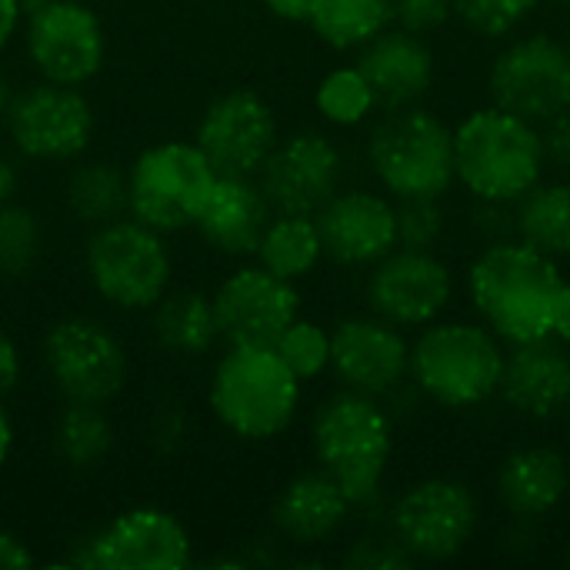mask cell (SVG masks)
<instances>
[{
	"label": "cell",
	"mask_w": 570,
	"mask_h": 570,
	"mask_svg": "<svg viewBox=\"0 0 570 570\" xmlns=\"http://www.w3.org/2000/svg\"><path fill=\"white\" fill-rule=\"evenodd\" d=\"M471 301L508 344L551 337V304L561 287L554 257L524 240H494L471 264Z\"/></svg>",
	"instance_id": "cell-1"
},
{
	"label": "cell",
	"mask_w": 570,
	"mask_h": 570,
	"mask_svg": "<svg viewBox=\"0 0 570 570\" xmlns=\"http://www.w3.org/2000/svg\"><path fill=\"white\" fill-rule=\"evenodd\" d=\"M207 407L240 441L281 438L301 407V381L274 347H227L207 384Z\"/></svg>",
	"instance_id": "cell-2"
},
{
	"label": "cell",
	"mask_w": 570,
	"mask_h": 570,
	"mask_svg": "<svg viewBox=\"0 0 570 570\" xmlns=\"http://www.w3.org/2000/svg\"><path fill=\"white\" fill-rule=\"evenodd\" d=\"M544 160L538 127L501 107L474 110L454 130V174L478 200L514 204L541 180Z\"/></svg>",
	"instance_id": "cell-3"
},
{
	"label": "cell",
	"mask_w": 570,
	"mask_h": 570,
	"mask_svg": "<svg viewBox=\"0 0 570 570\" xmlns=\"http://www.w3.org/2000/svg\"><path fill=\"white\" fill-rule=\"evenodd\" d=\"M311 444L321 471H327L351 504L377 498L391 458V417L377 397L341 391L327 397L311 424Z\"/></svg>",
	"instance_id": "cell-4"
},
{
	"label": "cell",
	"mask_w": 570,
	"mask_h": 570,
	"mask_svg": "<svg viewBox=\"0 0 570 570\" xmlns=\"http://www.w3.org/2000/svg\"><path fill=\"white\" fill-rule=\"evenodd\" d=\"M83 271L94 294L117 311H150L174 281V257L167 234L140 224L137 217H117L90 227L83 247Z\"/></svg>",
	"instance_id": "cell-5"
},
{
	"label": "cell",
	"mask_w": 570,
	"mask_h": 570,
	"mask_svg": "<svg viewBox=\"0 0 570 570\" xmlns=\"http://www.w3.org/2000/svg\"><path fill=\"white\" fill-rule=\"evenodd\" d=\"M217 170L194 140H160L127 164V214L160 234L194 227Z\"/></svg>",
	"instance_id": "cell-6"
},
{
	"label": "cell",
	"mask_w": 570,
	"mask_h": 570,
	"mask_svg": "<svg viewBox=\"0 0 570 570\" xmlns=\"http://www.w3.org/2000/svg\"><path fill=\"white\" fill-rule=\"evenodd\" d=\"M371 170L394 197H441L454 180V134L421 107H397L371 130Z\"/></svg>",
	"instance_id": "cell-7"
},
{
	"label": "cell",
	"mask_w": 570,
	"mask_h": 570,
	"mask_svg": "<svg viewBox=\"0 0 570 570\" xmlns=\"http://www.w3.org/2000/svg\"><path fill=\"white\" fill-rule=\"evenodd\" d=\"M504 354L478 324H431L411 347L407 374L441 407L484 404L501 387Z\"/></svg>",
	"instance_id": "cell-8"
},
{
	"label": "cell",
	"mask_w": 570,
	"mask_h": 570,
	"mask_svg": "<svg viewBox=\"0 0 570 570\" xmlns=\"http://www.w3.org/2000/svg\"><path fill=\"white\" fill-rule=\"evenodd\" d=\"M47 377L63 401L110 404L130 377L124 341L97 317H63L43 334Z\"/></svg>",
	"instance_id": "cell-9"
},
{
	"label": "cell",
	"mask_w": 570,
	"mask_h": 570,
	"mask_svg": "<svg viewBox=\"0 0 570 570\" xmlns=\"http://www.w3.org/2000/svg\"><path fill=\"white\" fill-rule=\"evenodd\" d=\"M3 130L27 160L70 164L87 154L97 130V114L80 87L37 80L13 90Z\"/></svg>",
	"instance_id": "cell-10"
},
{
	"label": "cell",
	"mask_w": 570,
	"mask_h": 570,
	"mask_svg": "<svg viewBox=\"0 0 570 570\" xmlns=\"http://www.w3.org/2000/svg\"><path fill=\"white\" fill-rule=\"evenodd\" d=\"M23 53L40 80L83 87L107 60V30L83 0H43L23 17Z\"/></svg>",
	"instance_id": "cell-11"
},
{
	"label": "cell",
	"mask_w": 570,
	"mask_h": 570,
	"mask_svg": "<svg viewBox=\"0 0 570 570\" xmlns=\"http://www.w3.org/2000/svg\"><path fill=\"white\" fill-rule=\"evenodd\" d=\"M190 531L164 508L144 504L73 541L67 564L90 570H180L190 564Z\"/></svg>",
	"instance_id": "cell-12"
},
{
	"label": "cell",
	"mask_w": 570,
	"mask_h": 570,
	"mask_svg": "<svg viewBox=\"0 0 570 570\" xmlns=\"http://www.w3.org/2000/svg\"><path fill=\"white\" fill-rule=\"evenodd\" d=\"M491 97L494 107L528 124H548L568 114L570 47L548 33L514 40L491 67Z\"/></svg>",
	"instance_id": "cell-13"
},
{
	"label": "cell",
	"mask_w": 570,
	"mask_h": 570,
	"mask_svg": "<svg viewBox=\"0 0 570 570\" xmlns=\"http://www.w3.org/2000/svg\"><path fill=\"white\" fill-rule=\"evenodd\" d=\"M277 140L274 107L250 87H234L214 97L194 134V144L224 177H257Z\"/></svg>",
	"instance_id": "cell-14"
},
{
	"label": "cell",
	"mask_w": 570,
	"mask_h": 570,
	"mask_svg": "<svg viewBox=\"0 0 570 570\" xmlns=\"http://www.w3.org/2000/svg\"><path fill=\"white\" fill-rule=\"evenodd\" d=\"M210 297L227 347H274V341L301 317L297 287L257 261L230 271Z\"/></svg>",
	"instance_id": "cell-15"
},
{
	"label": "cell",
	"mask_w": 570,
	"mask_h": 570,
	"mask_svg": "<svg viewBox=\"0 0 570 570\" xmlns=\"http://www.w3.org/2000/svg\"><path fill=\"white\" fill-rule=\"evenodd\" d=\"M391 528L411 558L448 561L461 554L474 538L478 501L461 481H421L397 498L391 511Z\"/></svg>",
	"instance_id": "cell-16"
},
{
	"label": "cell",
	"mask_w": 570,
	"mask_h": 570,
	"mask_svg": "<svg viewBox=\"0 0 570 570\" xmlns=\"http://www.w3.org/2000/svg\"><path fill=\"white\" fill-rule=\"evenodd\" d=\"M341 150L317 130H301L271 150L257 174L274 214H317L341 187Z\"/></svg>",
	"instance_id": "cell-17"
},
{
	"label": "cell",
	"mask_w": 570,
	"mask_h": 570,
	"mask_svg": "<svg viewBox=\"0 0 570 570\" xmlns=\"http://www.w3.org/2000/svg\"><path fill=\"white\" fill-rule=\"evenodd\" d=\"M451 271L431 254L414 247H394L377 261L367 281V304L394 327L431 324L451 301Z\"/></svg>",
	"instance_id": "cell-18"
},
{
	"label": "cell",
	"mask_w": 570,
	"mask_h": 570,
	"mask_svg": "<svg viewBox=\"0 0 570 570\" xmlns=\"http://www.w3.org/2000/svg\"><path fill=\"white\" fill-rule=\"evenodd\" d=\"M411 367V344L384 317H347L331 331V371L347 391L384 397Z\"/></svg>",
	"instance_id": "cell-19"
},
{
	"label": "cell",
	"mask_w": 570,
	"mask_h": 570,
	"mask_svg": "<svg viewBox=\"0 0 570 570\" xmlns=\"http://www.w3.org/2000/svg\"><path fill=\"white\" fill-rule=\"evenodd\" d=\"M324 257L364 267L397 247V207L371 190H337L317 214Z\"/></svg>",
	"instance_id": "cell-20"
},
{
	"label": "cell",
	"mask_w": 570,
	"mask_h": 570,
	"mask_svg": "<svg viewBox=\"0 0 570 570\" xmlns=\"http://www.w3.org/2000/svg\"><path fill=\"white\" fill-rule=\"evenodd\" d=\"M274 217L271 200L264 197L257 177H217L214 194L207 197L194 230L200 240L224 257H254L267 224Z\"/></svg>",
	"instance_id": "cell-21"
},
{
	"label": "cell",
	"mask_w": 570,
	"mask_h": 570,
	"mask_svg": "<svg viewBox=\"0 0 570 570\" xmlns=\"http://www.w3.org/2000/svg\"><path fill=\"white\" fill-rule=\"evenodd\" d=\"M357 67L367 77L377 107L384 110L417 104L434 83V53L428 50L421 33H411L404 27H387L374 40H367L361 47Z\"/></svg>",
	"instance_id": "cell-22"
},
{
	"label": "cell",
	"mask_w": 570,
	"mask_h": 570,
	"mask_svg": "<svg viewBox=\"0 0 570 570\" xmlns=\"http://www.w3.org/2000/svg\"><path fill=\"white\" fill-rule=\"evenodd\" d=\"M504 401L524 417H558L570 404V354L551 337L514 344L504 357L501 387Z\"/></svg>",
	"instance_id": "cell-23"
},
{
	"label": "cell",
	"mask_w": 570,
	"mask_h": 570,
	"mask_svg": "<svg viewBox=\"0 0 570 570\" xmlns=\"http://www.w3.org/2000/svg\"><path fill=\"white\" fill-rule=\"evenodd\" d=\"M354 504L327 471H307L287 481L274 504V528L294 544H324L331 541Z\"/></svg>",
	"instance_id": "cell-24"
},
{
	"label": "cell",
	"mask_w": 570,
	"mask_h": 570,
	"mask_svg": "<svg viewBox=\"0 0 570 570\" xmlns=\"http://www.w3.org/2000/svg\"><path fill=\"white\" fill-rule=\"evenodd\" d=\"M568 461L554 448L514 451L498 474L501 504L514 518H541V514L554 511L561 504V498L568 494Z\"/></svg>",
	"instance_id": "cell-25"
},
{
	"label": "cell",
	"mask_w": 570,
	"mask_h": 570,
	"mask_svg": "<svg viewBox=\"0 0 570 570\" xmlns=\"http://www.w3.org/2000/svg\"><path fill=\"white\" fill-rule=\"evenodd\" d=\"M154 341L174 357H204L220 344L214 297L200 291H167L150 311Z\"/></svg>",
	"instance_id": "cell-26"
},
{
	"label": "cell",
	"mask_w": 570,
	"mask_h": 570,
	"mask_svg": "<svg viewBox=\"0 0 570 570\" xmlns=\"http://www.w3.org/2000/svg\"><path fill=\"white\" fill-rule=\"evenodd\" d=\"M63 204L87 227L127 217V167L114 160H80L67 174Z\"/></svg>",
	"instance_id": "cell-27"
},
{
	"label": "cell",
	"mask_w": 570,
	"mask_h": 570,
	"mask_svg": "<svg viewBox=\"0 0 570 570\" xmlns=\"http://www.w3.org/2000/svg\"><path fill=\"white\" fill-rule=\"evenodd\" d=\"M321 257H324V244H321L317 220L311 214H274L254 250V261L261 267H267L271 274L291 284L307 277L321 264Z\"/></svg>",
	"instance_id": "cell-28"
},
{
	"label": "cell",
	"mask_w": 570,
	"mask_h": 570,
	"mask_svg": "<svg viewBox=\"0 0 570 570\" xmlns=\"http://www.w3.org/2000/svg\"><path fill=\"white\" fill-rule=\"evenodd\" d=\"M514 234L548 257H568L570 184H534L524 197H518Z\"/></svg>",
	"instance_id": "cell-29"
},
{
	"label": "cell",
	"mask_w": 570,
	"mask_h": 570,
	"mask_svg": "<svg viewBox=\"0 0 570 570\" xmlns=\"http://www.w3.org/2000/svg\"><path fill=\"white\" fill-rule=\"evenodd\" d=\"M394 20L391 0H317L307 23L334 50H361Z\"/></svg>",
	"instance_id": "cell-30"
},
{
	"label": "cell",
	"mask_w": 570,
	"mask_h": 570,
	"mask_svg": "<svg viewBox=\"0 0 570 570\" xmlns=\"http://www.w3.org/2000/svg\"><path fill=\"white\" fill-rule=\"evenodd\" d=\"M53 444L63 464H70L73 471L97 468L114 451V421L107 414V404L67 401L53 424Z\"/></svg>",
	"instance_id": "cell-31"
},
{
	"label": "cell",
	"mask_w": 570,
	"mask_h": 570,
	"mask_svg": "<svg viewBox=\"0 0 570 570\" xmlns=\"http://www.w3.org/2000/svg\"><path fill=\"white\" fill-rule=\"evenodd\" d=\"M314 104H317V114L334 127H357L377 107L374 90H371V83L357 63L331 70L317 83Z\"/></svg>",
	"instance_id": "cell-32"
},
{
	"label": "cell",
	"mask_w": 570,
	"mask_h": 570,
	"mask_svg": "<svg viewBox=\"0 0 570 570\" xmlns=\"http://www.w3.org/2000/svg\"><path fill=\"white\" fill-rule=\"evenodd\" d=\"M43 250L40 217L23 204H0V274L20 277L27 274Z\"/></svg>",
	"instance_id": "cell-33"
},
{
	"label": "cell",
	"mask_w": 570,
	"mask_h": 570,
	"mask_svg": "<svg viewBox=\"0 0 570 570\" xmlns=\"http://www.w3.org/2000/svg\"><path fill=\"white\" fill-rule=\"evenodd\" d=\"M277 357L297 374V381H314L324 371H331V331L297 317L277 341H274Z\"/></svg>",
	"instance_id": "cell-34"
},
{
	"label": "cell",
	"mask_w": 570,
	"mask_h": 570,
	"mask_svg": "<svg viewBox=\"0 0 570 570\" xmlns=\"http://www.w3.org/2000/svg\"><path fill=\"white\" fill-rule=\"evenodd\" d=\"M538 0H454V13L478 37H508L528 20Z\"/></svg>",
	"instance_id": "cell-35"
},
{
	"label": "cell",
	"mask_w": 570,
	"mask_h": 570,
	"mask_svg": "<svg viewBox=\"0 0 570 570\" xmlns=\"http://www.w3.org/2000/svg\"><path fill=\"white\" fill-rule=\"evenodd\" d=\"M444 234V210L438 197H404L397 207V247L431 250Z\"/></svg>",
	"instance_id": "cell-36"
},
{
	"label": "cell",
	"mask_w": 570,
	"mask_h": 570,
	"mask_svg": "<svg viewBox=\"0 0 570 570\" xmlns=\"http://www.w3.org/2000/svg\"><path fill=\"white\" fill-rule=\"evenodd\" d=\"M397 27L411 33H431L454 17V0H391Z\"/></svg>",
	"instance_id": "cell-37"
},
{
	"label": "cell",
	"mask_w": 570,
	"mask_h": 570,
	"mask_svg": "<svg viewBox=\"0 0 570 570\" xmlns=\"http://www.w3.org/2000/svg\"><path fill=\"white\" fill-rule=\"evenodd\" d=\"M411 561V554L401 548V541L394 538V541H361L354 551H351V558H347V564L351 568H374V570H384V568H404Z\"/></svg>",
	"instance_id": "cell-38"
},
{
	"label": "cell",
	"mask_w": 570,
	"mask_h": 570,
	"mask_svg": "<svg viewBox=\"0 0 570 570\" xmlns=\"http://www.w3.org/2000/svg\"><path fill=\"white\" fill-rule=\"evenodd\" d=\"M20 374H23V357H20V347H17V341L0 327V401L17 387V381H20Z\"/></svg>",
	"instance_id": "cell-39"
},
{
	"label": "cell",
	"mask_w": 570,
	"mask_h": 570,
	"mask_svg": "<svg viewBox=\"0 0 570 570\" xmlns=\"http://www.w3.org/2000/svg\"><path fill=\"white\" fill-rule=\"evenodd\" d=\"M541 144H544V157H551L554 164L570 167V117H551L548 120V130L541 134Z\"/></svg>",
	"instance_id": "cell-40"
},
{
	"label": "cell",
	"mask_w": 570,
	"mask_h": 570,
	"mask_svg": "<svg viewBox=\"0 0 570 570\" xmlns=\"http://www.w3.org/2000/svg\"><path fill=\"white\" fill-rule=\"evenodd\" d=\"M484 204V210L478 214V220H481V230L484 234H494V240H504L511 230H514V214H508L504 207V200H481Z\"/></svg>",
	"instance_id": "cell-41"
},
{
	"label": "cell",
	"mask_w": 570,
	"mask_h": 570,
	"mask_svg": "<svg viewBox=\"0 0 570 570\" xmlns=\"http://www.w3.org/2000/svg\"><path fill=\"white\" fill-rule=\"evenodd\" d=\"M30 564H33L30 548L17 534H10V531L0 528V570H20L30 568Z\"/></svg>",
	"instance_id": "cell-42"
},
{
	"label": "cell",
	"mask_w": 570,
	"mask_h": 570,
	"mask_svg": "<svg viewBox=\"0 0 570 570\" xmlns=\"http://www.w3.org/2000/svg\"><path fill=\"white\" fill-rule=\"evenodd\" d=\"M551 337H558L561 344H570V284L564 281L551 304Z\"/></svg>",
	"instance_id": "cell-43"
},
{
	"label": "cell",
	"mask_w": 570,
	"mask_h": 570,
	"mask_svg": "<svg viewBox=\"0 0 570 570\" xmlns=\"http://www.w3.org/2000/svg\"><path fill=\"white\" fill-rule=\"evenodd\" d=\"M20 23H23L20 0H0V53L10 47V40L17 37Z\"/></svg>",
	"instance_id": "cell-44"
},
{
	"label": "cell",
	"mask_w": 570,
	"mask_h": 570,
	"mask_svg": "<svg viewBox=\"0 0 570 570\" xmlns=\"http://www.w3.org/2000/svg\"><path fill=\"white\" fill-rule=\"evenodd\" d=\"M317 0H264V7L271 13H277L281 20H294V23H307L311 10Z\"/></svg>",
	"instance_id": "cell-45"
},
{
	"label": "cell",
	"mask_w": 570,
	"mask_h": 570,
	"mask_svg": "<svg viewBox=\"0 0 570 570\" xmlns=\"http://www.w3.org/2000/svg\"><path fill=\"white\" fill-rule=\"evenodd\" d=\"M17 187H20V177H17V167H13V160H10L7 154H0V204L13 200Z\"/></svg>",
	"instance_id": "cell-46"
},
{
	"label": "cell",
	"mask_w": 570,
	"mask_h": 570,
	"mask_svg": "<svg viewBox=\"0 0 570 570\" xmlns=\"http://www.w3.org/2000/svg\"><path fill=\"white\" fill-rule=\"evenodd\" d=\"M10 451H13V421H10V414H7V407L0 401V471H3V464L10 458Z\"/></svg>",
	"instance_id": "cell-47"
},
{
	"label": "cell",
	"mask_w": 570,
	"mask_h": 570,
	"mask_svg": "<svg viewBox=\"0 0 570 570\" xmlns=\"http://www.w3.org/2000/svg\"><path fill=\"white\" fill-rule=\"evenodd\" d=\"M10 100H13V83H10V77L0 70V127H3V120H7Z\"/></svg>",
	"instance_id": "cell-48"
},
{
	"label": "cell",
	"mask_w": 570,
	"mask_h": 570,
	"mask_svg": "<svg viewBox=\"0 0 570 570\" xmlns=\"http://www.w3.org/2000/svg\"><path fill=\"white\" fill-rule=\"evenodd\" d=\"M564 417H568V428H570V404H568V407H564Z\"/></svg>",
	"instance_id": "cell-49"
},
{
	"label": "cell",
	"mask_w": 570,
	"mask_h": 570,
	"mask_svg": "<svg viewBox=\"0 0 570 570\" xmlns=\"http://www.w3.org/2000/svg\"><path fill=\"white\" fill-rule=\"evenodd\" d=\"M554 3H561V7H570V0H554Z\"/></svg>",
	"instance_id": "cell-50"
},
{
	"label": "cell",
	"mask_w": 570,
	"mask_h": 570,
	"mask_svg": "<svg viewBox=\"0 0 570 570\" xmlns=\"http://www.w3.org/2000/svg\"><path fill=\"white\" fill-rule=\"evenodd\" d=\"M568 47H570V23H568Z\"/></svg>",
	"instance_id": "cell-51"
}]
</instances>
